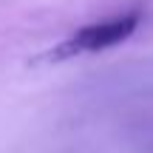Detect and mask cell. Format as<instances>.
<instances>
[{"instance_id":"obj_1","label":"cell","mask_w":153,"mask_h":153,"mask_svg":"<svg viewBox=\"0 0 153 153\" xmlns=\"http://www.w3.org/2000/svg\"><path fill=\"white\" fill-rule=\"evenodd\" d=\"M142 23V11H122V14L105 17V20L88 23L79 31H74L71 37H65L62 43H57L54 48H48L43 54V62H65L82 54H97V51H108L114 45L125 43Z\"/></svg>"}]
</instances>
